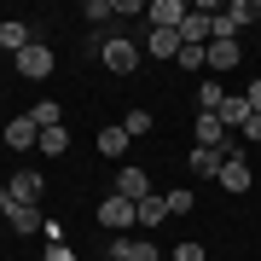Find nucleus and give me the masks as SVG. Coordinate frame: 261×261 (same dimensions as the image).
Masks as SVG:
<instances>
[{"label":"nucleus","instance_id":"f257e3e1","mask_svg":"<svg viewBox=\"0 0 261 261\" xmlns=\"http://www.w3.org/2000/svg\"><path fill=\"white\" fill-rule=\"evenodd\" d=\"M99 226L105 232H116V238H128V226H140V203H128V197H105L99 203Z\"/></svg>","mask_w":261,"mask_h":261},{"label":"nucleus","instance_id":"f03ea898","mask_svg":"<svg viewBox=\"0 0 261 261\" xmlns=\"http://www.w3.org/2000/svg\"><path fill=\"white\" fill-rule=\"evenodd\" d=\"M12 64H18V75H23V82H47V75L58 70V58H53V47H47V41H29V47L12 58Z\"/></svg>","mask_w":261,"mask_h":261},{"label":"nucleus","instance_id":"7ed1b4c3","mask_svg":"<svg viewBox=\"0 0 261 261\" xmlns=\"http://www.w3.org/2000/svg\"><path fill=\"white\" fill-rule=\"evenodd\" d=\"M221 157H226L221 163V192H250V157H244V145L232 140Z\"/></svg>","mask_w":261,"mask_h":261},{"label":"nucleus","instance_id":"20e7f679","mask_svg":"<svg viewBox=\"0 0 261 261\" xmlns=\"http://www.w3.org/2000/svg\"><path fill=\"white\" fill-rule=\"evenodd\" d=\"M99 58L111 64L116 75H128V70H140V47H134L128 35H116V41H99Z\"/></svg>","mask_w":261,"mask_h":261},{"label":"nucleus","instance_id":"39448f33","mask_svg":"<svg viewBox=\"0 0 261 261\" xmlns=\"http://www.w3.org/2000/svg\"><path fill=\"white\" fill-rule=\"evenodd\" d=\"M192 134H197V145H203V151H226V145H232V134H226V122H221V116H209V111H197Z\"/></svg>","mask_w":261,"mask_h":261},{"label":"nucleus","instance_id":"423d86ee","mask_svg":"<svg viewBox=\"0 0 261 261\" xmlns=\"http://www.w3.org/2000/svg\"><path fill=\"white\" fill-rule=\"evenodd\" d=\"M6 192H12V203H41V192H47V180H41L35 168H12Z\"/></svg>","mask_w":261,"mask_h":261},{"label":"nucleus","instance_id":"0eeeda50","mask_svg":"<svg viewBox=\"0 0 261 261\" xmlns=\"http://www.w3.org/2000/svg\"><path fill=\"white\" fill-rule=\"evenodd\" d=\"M186 0H145V18H151V29H180L186 23Z\"/></svg>","mask_w":261,"mask_h":261},{"label":"nucleus","instance_id":"6e6552de","mask_svg":"<svg viewBox=\"0 0 261 261\" xmlns=\"http://www.w3.org/2000/svg\"><path fill=\"white\" fill-rule=\"evenodd\" d=\"M116 197H128V203H140V197H151V180H145V168L122 163V168H116Z\"/></svg>","mask_w":261,"mask_h":261},{"label":"nucleus","instance_id":"1a4fd4ad","mask_svg":"<svg viewBox=\"0 0 261 261\" xmlns=\"http://www.w3.org/2000/svg\"><path fill=\"white\" fill-rule=\"evenodd\" d=\"M180 47H186V41H180V29H151V35H145V53L163 58V64H174Z\"/></svg>","mask_w":261,"mask_h":261},{"label":"nucleus","instance_id":"9d476101","mask_svg":"<svg viewBox=\"0 0 261 261\" xmlns=\"http://www.w3.org/2000/svg\"><path fill=\"white\" fill-rule=\"evenodd\" d=\"M111 255H122V261H163V250H157V244H151V238H116L111 244Z\"/></svg>","mask_w":261,"mask_h":261},{"label":"nucleus","instance_id":"9b49d317","mask_svg":"<svg viewBox=\"0 0 261 261\" xmlns=\"http://www.w3.org/2000/svg\"><path fill=\"white\" fill-rule=\"evenodd\" d=\"M29 41H41V35H35V29H29L23 18H6V23H0V47H6L12 58H18V53L29 47Z\"/></svg>","mask_w":261,"mask_h":261},{"label":"nucleus","instance_id":"f8f14e48","mask_svg":"<svg viewBox=\"0 0 261 261\" xmlns=\"http://www.w3.org/2000/svg\"><path fill=\"white\" fill-rule=\"evenodd\" d=\"M6 226H12L18 238H29V232H47V221H41V209H35V203H12Z\"/></svg>","mask_w":261,"mask_h":261},{"label":"nucleus","instance_id":"ddd939ff","mask_svg":"<svg viewBox=\"0 0 261 261\" xmlns=\"http://www.w3.org/2000/svg\"><path fill=\"white\" fill-rule=\"evenodd\" d=\"M6 145H12V151H29V145H41V128H35V116H12V122H6Z\"/></svg>","mask_w":261,"mask_h":261},{"label":"nucleus","instance_id":"4468645a","mask_svg":"<svg viewBox=\"0 0 261 261\" xmlns=\"http://www.w3.org/2000/svg\"><path fill=\"white\" fill-rule=\"evenodd\" d=\"M244 64V47L238 41H209V70L221 75V70H238Z\"/></svg>","mask_w":261,"mask_h":261},{"label":"nucleus","instance_id":"2eb2a0df","mask_svg":"<svg viewBox=\"0 0 261 261\" xmlns=\"http://www.w3.org/2000/svg\"><path fill=\"white\" fill-rule=\"evenodd\" d=\"M186 163H192V174H197V180H221V163H226V157H221V151L192 145V157H186Z\"/></svg>","mask_w":261,"mask_h":261},{"label":"nucleus","instance_id":"dca6fc26","mask_svg":"<svg viewBox=\"0 0 261 261\" xmlns=\"http://www.w3.org/2000/svg\"><path fill=\"white\" fill-rule=\"evenodd\" d=\"M215 116H221L226 128H244V122H250L255 111H250V99H244V93H226V99H221V111H215Z\"/></svg>","mask_w":261,"mask_h":261},{"label":"nucleus","instance_id":"f3484780","mask_svg":"<svg viewBox=\"0 0 261 261\" xmlns=\"http://www.w3.org/2000/svg\"><path fill=\"white\" fill-rule=\"evenodd\" d=\"M29 116H35V128H64V105H58V99L29 105Z\"/></svg>","mask_w":261,"mask_h":261},{"label":"nucleus","instance_id":"a211bd4d","mask_svg":"<svg viewBox=\"0 0 261 261\" xmlns=\"http://www.w3.org/2000/svg\"><path fill=\"white\" fill-rule=\"evenodd\" d=\"M163 221H168V197H157V192L140 197V226H163Z\"/></svg>","mask_w":261,"mask_h":261},{"label":"nucleus","instance_id":"6ab92c4d","mask_svg":"<svg viewBox=\"0 0 261 261\" xmlns=\"http://www.w3.org/2000/svg\"><path fill=\"white\" fill-rule=\"evenodd\" d=\"M99 151L105 157H128V134L122 128H99Z\"/></svg>","mask_w":261,"mask_h":261},{"label":"nucleus","instance_id":"aec40b11","mask_svg":"<svg viewBox=\"0 0 261 261\" xmlns=\"http://www.w3.org/2000/svg\"><path fill=\"white\" fill-rule=\"evenodd\" d=\"M122 134H128V140H145L151 134V111H128L122 116Z\"/></svg>","mask_w":261,"mask_h":261},{"label":"nucleus","instance_id":"412c9836","mask_svg":"<svg viewBox=\"0 0 261 261\" xmlns=\"http://www.w3.org/2000/svg\"><path fill=\"white\" fill-rule=\"evenodd\" d=\"M221 99H226V93H221V82H203V87H197V105H203L209 116L221 111Z\"/></svg>","mask_w":261,"mask_h":261},{"label":"nucleus","instance_id":"4be33fe9","mask_svg":"<svg viewBox=\"0 0 261 261\" xmlns=\"http://www.w3.org/2000/svg\"><path fill=\"white\" fill-rule=\"evenodd\" d=\"M64 145H70V134H64V128H41V151H47V157H58Z\"/></svg>","mask_w":261,"mask_h":261},{"label":"nucleus","instance_id":"5701e85b","mask_svg":"<svg viewBox=\"0 0 261 261\" xmlns=\"http://www.w3.org/2000/svg\"><path fill=\"white\" fill-rule=\"evenodd\" d=\"M82 12H87V18H93V23H105V18H116V0H87Z\"/></svg>","mask_w":261,"mask_h":261},{"label":"nucleus","instance_id":"b1692460","mask_svg":"<svg viewBox=\"0 0 261 261\" xmlns=\"http://www.w3.org/2000/svg\"><path fill=\"white\" fill-rule=\"evenodd\" d=\"M168 261H203V244H174V250H168Z\"/></svg>","mask_w":261,"mask_h":261},{"label":"nucleus","instance_id":"393cba45","mask_svg":"<svg viewBox=\"0 0 261 261\" xmlns=\"http://www.w3.org/2000/svg\"><path fill=\"white\" fill-rule=\"evenodd\" d=\"M192 203H197V197H192V192H168V215H186Z\"/></svg>","mask_w":261,"mask_h":261},{"label":"nucleus","instance_id":"a878e982","mask_svg":"<svg viewBox=\"0 0 261 261\" xmlns=\"http://www.w3.org/2000/svg\"><path fill=\"white\" fill-rule=\"evenodd\" d=\"M116 18H145V0H116Z\"/></svg>","mask_w":261,"mask_h":261},{"label":"nucleus","instance_id":"bb28decb","mask_svg":"<svg viewBox=\"0 0 261 261\" xmlns=\"http://www.w3.org/2000/svg\"><path fill=\"white\" fill-rule=\"evenodd\" d=\"M41 261H75V250H70V244H58V238H53V250L41 255Z\"/></svg>","mask_w":261,"mask_h":261},{"label":"nucleus","instance_id":"cd10ccee","mask_svg":"<svg viewBox=\"0 0 261 261\" xmlns=\"http://www.w3.org/2000/svg\"><path fill=\"white\" fill-rule=\"evenodd\" d=\"M244 99H250V111L261 116V75H255V82H250V87H244Z\"/></svg>","mask_w":261,"mask_h":261},{"label":"nucleus","instance_id":"c85d7f7f","mask_svg":"<svg viewBox=\"0 0 261 261\" xmlns=\"http://www.w3.org/2000/svg\"><path fill=\"white\" fill-rule=\"evenodd\" d=\"M238 134H244V140H261V116H250V122H244Z\"/></svg>","mask_w":261,"mask_h":261},{"label":"nucleus","instance_id":"c756f323","mask_svg":"<svg viewBox=\"0 0 261 261\" xmlns=\"http://www.w3.org/2000/svg\"><path fill=\"white\" fill-rule=\"evenodd\" d=\"M0 215H12V192L6 186H0Z\"/></svg>","mask_w":261,"mask_h":261},{"label":"nucleus","instance_id":"7c9ffc66","mask_svg":"<svg viewBox=\"0 0 261 261\" xmlns=\"http://www.w3.org/2000/svg\"><path fill=\"white\" fill-rule=\"evenodd\" d=\"M99 261H122V255H111V250H105V255H99Z\"/></svg>","mask_w":261,"mask_h":261},{"label":"nucleus","instance_id":"2f4dec72","mask_svg":"<svg viewBox=\"0 0 261 261\" xmlns=\"http://www.w3.org/2000/svg\"><path fill=\"white\" fill-rule=\"evenodd\" d=\"M0 145H6V122H0Z\"/></svg>","mask_w":261,"mask_h":261},{"label":"nucleus","instance_id":"473e14b6","mask_svg":"<svg viewBox=\"0 0 261 261\" xmlns=\"http://www.w3.org/2000/svg\"><path fill=\"white\" fill-rule=\"evenodd\" d=\"M75 261H82V255H75Z\"/></svg>","mask_w":261,"mask_h":261},{"label":"nucleus","instance_id":"72a5a7b5","mask_svg":"<svg viewBox=\"0 0 261 261\" xmlns=\"http://www.w3.org/2000/svg\"><path fill=\"white\" fill-rule=\"evenodd\" d=\"M0 99H6V93H0Z\"/></svg>","mask_w":261,"mask_h":261}]
</instances>
